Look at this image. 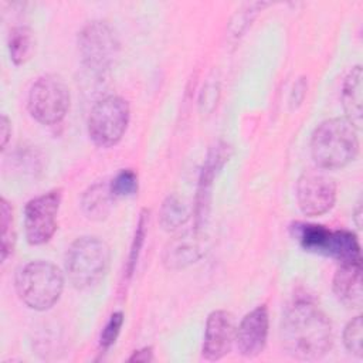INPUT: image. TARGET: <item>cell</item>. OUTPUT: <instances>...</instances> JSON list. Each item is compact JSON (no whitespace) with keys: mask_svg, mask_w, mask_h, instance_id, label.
<instances>
[{"mask_svg":"<svg viewBox=\"0 0 363 363\" xmlns=\"http://www.w3.org/2000/svg\"><path fill=\"white\" fill-rule=\"evenodd\" d=\"M109 186L113 196L123 197V196L135 194L138 191V176L130 169L121 170Z\"/></svg>","mask_w":363,"mask_h":363,"instance_id":"cell-22","label":"cell"},{"mask_svg":"<svg viewBox=\"0 0 363 363\" xmlns=\"http://www.w3.org/2000/svg\"><path fill=\"white\" fill-rule=\"evenodd\" d=\"M62 272L48 261H31L16 275V291L23 303L34 311H47L60 299Z\"/></svg>","mask_w":363,"mask_h":363,"instance_id":"cell-3","label":"cell"},{"mask_svg":"<svg viewBox=\"0 0 363 363\" xmlns=\"http://www.w3.org/2000/svg\"><path fill=\"white\" fill-rule=\"evenodd\" d=\"M11 135V126H10V122L9 119L3 115L1 116V121H0V136H1V149L6 147L7 142H9V138Z\"/></svg>","mask_w":363,"mask_h":363,"instance_id":"cell-25","label":"cell"},{"mask_svg":"<svg viewBox=\"0 0 363 363\" xmlns=\"http://www.w3.org/2000/svg\"><path fill=\"white\" fill-rule=\"evenodd\" d=\"M61 203L58 190L41 194L26 204L24 230L30 244L40 245L51 240L57 230V214Z\"/></svg>","mask_w":363,"mask_h":363,"instance_id":"cell-10","label":"cell"},{"mask_svg":"<svg viewBox=\"0 0 363 363\" xmlns=\"http://www.w3.org/2000/svg\"><path fill=\"white\" fill-rule=\"evenodd\" d=\"M9 51L10 58L14 64H23L33 51V35L31 31L24 27H14L9 34Z\"/></svg>","mask_w":363,"mask_h":363,"instance_id":"cell-19","label":"cell"},{"mask_svg":"<svg viewBox=\"0 0 363 363\" xmlns=\"http://www.w3.org/2000/svg\"><path fill=\"white\" fill-rule=\"evenodd\" d=\"M113 197L111 186L96 183L91 186L82 196V208L89 218L101 220L106 217L111 207V199Z\"/></svg>","mask_w":363,"mask_h":363,"instance_id":"cell-17","label":"cell"},{"mask_svg":"<svg viewBox=\"0 0 363 363\" xmlns=\"http://www.w3.org/2000/svg\"><path fill=\"white\" fill-rule=\"evenodd\" d=\"M332 325L312 302L288 306L281 322V342L288 354L301 360H318L332 347Z\"/></svg>","mask_w":363,"mask_h":363,"instance_id":"cell-1","label":"cell"},{"mask_svg":"<svg viewBox=\"0 0 363 363\" xmlns=\"http://www.w3.org/2000/svg\"><path fill=\"white\" fill-rule=\"evenodd\" d=\"M228 146L227 145H217V147L211 149L206 163L203 166L201 174H200V184H199V204H197V214L200 210L203 211L204 206H207V196L210 194V189L214 180L216 173L218 169L223 167L224 162L228 160Z\"/></svg>","mask_w":363,"mask_h":363,"instance_id":"cell-16","label":"cell"},{"mask_svg":"<svg viewBox=\"0 0 363 363\" xmlns=\"http://www.w3.org/2000/svg\"><path fill=\"white\" fill-rule=\"evenodd\" d=\"M234 318L227 311H214L208 315L204 329L203 356L207 360H218L224 357L235 340Z\"/></svg>","mask_w":363,"mask_h":363,"instance_id":"cell-11","label":"cell"},{"mask_svg":"<svg viewBox=\"0 0 363 363\" xmlns=\"http://www.w3.org/2000/svg\"><path fill=\"white\" fill-rule=\"evenodd\" d=\"M296 200L301 211L309 217L328 213L336 200V183L322 170H306L296 183Z\"/></svg>","mask_w":363,"mask_h":363,"instance_id":"cell-9","label":"cell"},{"mask_svg":"<svg viewBox=\"0 0 363 363\" xmlns=\"http://www.w3.org/2000/svg\"><path fill=\"white\" fill-rule=\"evenodd\" d=\"M0 225H1V259L4 261L14 248L16 233L13 223V208L6 199L0 200Z\"/></svg>","mask_w":363,"mask_h":363,"instance_id":"cell-20","label":"cell"},{"mask_svg":"<svg viewBox=\"0 0 363 363\" xmlns=\"http://www.w3.org/2000/svg\"><path fill=\"white\" fill-rule=\"evenodd\" d=\"M111 259V251L98 237L77 238L65 254V271L77 289H89L104 279Z\"/></svg>","mask_w":363,"mask_h":363,"instance_id":"cell-4","label":"cell"},{"mask_svg":"<svg viewBox=\"0 0 363 363\" xmlns=\"http://www.w3.org/2000/svg\"><path fill=\"white\" fill-rule=\"evenodd\" d=\"M362 67L356 65L345 78L342 88V105L347 119L357 129L362 125Z\"/></svg>","mask_w":363,"mask_h":363,"instance_id":"cell-15","label":"cell"},{"mask_svg":"<svg viewBox=\"0 0 363 363\" xmlns=\"http://www.w3.org/2000/svg\"><path fill=\"white\" fill-rule=\"evenodd\" d=\"M359 152L356 128L347 118L323 121L312 133L311 155L319 169L332 170L350 163Z\"/></svg>","mask_w":363,"mask_h":363,"instance_id":"cell-2","label":"cell"},{"mask_svg":"<svg viewBox=\"0 0 363 363\" xmlns=\"http://www.w3.org/2000/svg\"><path fill=\"white\" fill-rule=\"evenodd\" d=\"M152 359H153L152 349H150V347H145V349H142V350L135 352V353L130 356L129 362H149V360H152Z\"/></svg>","mask_w":363,"mask_h":363,"instance_id":"cell-26","label":"cell"},{"mask_svg":"<svg viewBox=\"0 0 363 363\" xmlns=\"http://www.w3.org/2000/svg\"><path fill=\"white\" fill-rule=\"evenodd\" d=\"M69 89L62 78L43 75L30 88L27 108L30 115L43 125H54L64 119L69 109Z\"/></svg>","mask_w":363,"mask_h":363,"instance_id":"cell-6","label":"cell"},{"mask_svg":"<svg viewBox=\"0 0 363 363\" xmlns=\"http://www.w3.org/2000/svg\"><path fill=\"white\" fill-rule=\"evenodd\" d=\"M187 218L189 207L182 199H179L177 196H170L163 201L159 214V221L164 230H176L177 227L184 224Z\"/></svg>","mask_w":363,"mask_h":363,"instance_id":"cell-18","label":"cell"},{"mask_svg":"<svg viewBox=\"0 0 363 363\" xmlns=\"http://www.w3.org/2000/svg\"><path fill=\"white\" fill-rule=\"evenodd\" d=\"M333 292L349 308H360L363 302L362 261L340 262L333 277Z\"/></svg>","mask_w":363,"mask_h":363,"instance_id":"cell-13","label":"cell"},{"mask_svg":"<svg viewBox=\"0 0 363 363\" xmlns=\"http://www.w3.org/2000/svg\"><path fill=\"white\" fill-rule=\"evenodd\" d=\"M343 343L346 349L357 356L362 357L363 354V322L362 316L353 318L343 330Z\"/></svg>","mask_w":363,"mask_h":363,"instance_id":"cell-21","label":"cell"},{"mask_svg":"<svg viewBox=\"0 0 363 363\" xmlns=\"http://www.w3.org/2000/svg\"><path fill=\"white\" fill-rule=\"evenodd\" d=\"M118 40L104 21L86 24L78 35V50L84 64L94 72L106 71L118 55Z\"/></svg>","mask_w":363,"mask_h":363,"instance_id":"cell-8","label":"cell"},{"mask_svg":"<svg viewBox=\"0 0 363 363\" xmlns=\"http://www.w3.org/2000/svg\"><path fill=\"white\" fill-rule=\"evenodd\" d=\"M203 251L201 237L197 231L184 233L167 244L163 252V264L170 269H180L196 262Z\"/></svg>","mask_w":363,"mask_h":363,"instance_id":"cell-14","label":"cell"},{"mask_svg":"<svg viewBox=\"0 0 363 363\" xmlns=\"http://www.w3.org/2000/svg\"><path fill=\"white\" fill-rule=\"evenodd\" d=\"M268 309L265 305L257 306L247 313L235 330V343L240 354L245 357H254L259 354L267 343L268 337Z\"/></svg>","mask_w":363,"mask_h":363,"instance_id":"cell-12","label":"cell"},{"mask_svg":"<svg viewBox=\"0 0 363 363\" xmlns=\"http://www.w3.org/2000/svg\"><path fill=\"white\" fill-rule=\"evenodd\" d=\"M129 123V105L121 96H106L98 101L88 118V133L95 145L111 147L116 145Z\"/></svg>","mask_w":363,"mask_h":363,"instance_id":"cell-7","label":"cell"},{"mask_svg":"<svg viewBox=\"0 0 363 363\" xmlns=\"http://www.w3.org/2000/svg\"><path fill=\"white\" fill-rule=\"evenodd\" d=\"M146 216L142 214L140 218H139V223H138V227H136V234H135V238H133V244H132V250H130V255H129V264H128V274H132L133 271V267L136 264V259H138V255H139V251H140V247L143 244V238H145V233H146Z\"/></svg>","mask_w":363,"mask_h":363,"instance_id":"cell-24","label":"cell"},{"mask_svg":"<svg viewBox=\"0 0 363 363\" xmlns=\"http://www.w3.org/2000/svg\"><path fill=\"white\" fill-rule=\"evenodd\" d=\"M122 323H123V313L122 312H115L109 318L108 323L105 325V328L101 333V346L104 349H108L115 343V340H116V337L121 332Z\"/></svg>","mask_w":363,"mask_h":363,"instance_id":"cell-23","label":"cell"},{"mask_svg":"<svg viewBox=\"0 0 363 363\" xmlns=\"http://www.w3.org/2000/svg\"><path fill=\"white\" fill-rule=\"evenodd\" d=\"M295 237L299 244L312 252L336 258L340 262L362 261L356 235L346 230H328L316 224H296Z\"/></svg>","mask_w":363,"mask_h":363,"instance_id":"cell-5","label":"cell"}]
</instances>
